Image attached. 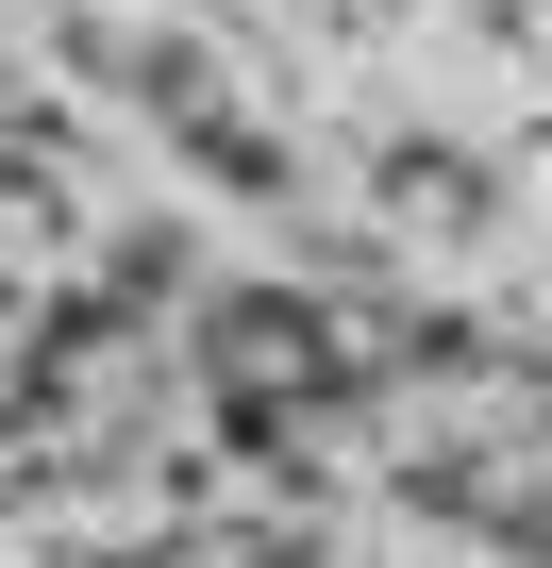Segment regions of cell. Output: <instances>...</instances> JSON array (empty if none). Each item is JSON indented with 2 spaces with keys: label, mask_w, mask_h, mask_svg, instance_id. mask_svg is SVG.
<instances>
[{
  "label": "cell",
  "mask_w": 552,
  "mask_h": 568,
  "mask_svg": "<svg viewBox=\"0 0 552 568\" xmlns=\"http://www.w3.org/2000/svg\"><path fill=\"white\" fill-rule=\"evenodd\" d=\"M201 368L251 402V385H302V402H335V318L302 302V284H218L201 302Z\"/></svg>",
  "instance_id": "6da1fadb"
}]
</instances>
